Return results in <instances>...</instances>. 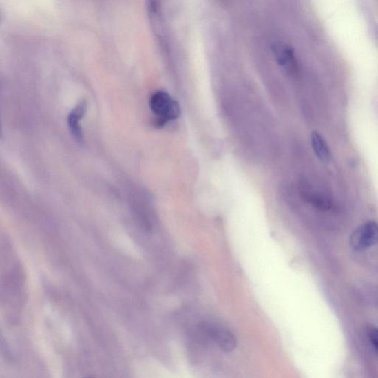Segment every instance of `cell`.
<instances>
[{
    "mask_svg": "<svg viewBox=\"0 0 378 378\" xmlns=\"http://www.w3.org/2000/svg\"><path fill=\"white\" fill-rule=\"evenodd\" d=\"M313 149L316 156L324 163L332 160V152L323 136L317 131H313L311 135Z\"/></svg>",
    "mask_w": 378,
    "mask_h": 378,
    "instance_id": "5b68a950",
    "label": "cell"
},
{
    "mask_svg": "<svg viewBox=\"0 0 378 378\" xmlns=\"http://www.w3.org/2000/svg\"><path fill=\"white\" fill-rule=\"evenodd\" d=\"M303 196L311 206L320 211H329L332 208V201L330 198L319 191L306 189Z\"/></svg>",
    "mask_w": 378,
    "mask_h": 378,
    "instance_id": "52a82bcc",
    "label": "cell"
},
{
    "mask_svg": "<svg viewBox=\"0 0 378 378\" xmlns=\"http://www.w3.org/2000/svg\"><path fill=\"white\" fill-rule=\"evenodd\" d=\"M370 339L374 346L375 350L378 353V328H373L369 333Z\"/></svg>",
    "mask_w": 378,
    "mask_h": 378,
    "instance_id": "ba28073f",
    "label": "cell"
},
{
    "mask_svg": "<svg viewBox=\"0 0 378 378\" xmlns=\"http://www.w3.org/2000/svg\"><path fill=\"white\" fill-rule=\"evenodd\" d=\"M202 330L224 352L231 353L236 349V337L224 326L216 323L205 322L202 324Z\"/></svg>",
    "mask_w": 378,
    "mask_h": 378,
    "instance_id": "3957f363",
    "label": "cell"
},
{
    "mask_svg": "<svg viewBox=\"0 0 378 378\" xmlns=\"http://www.w3.org/2000/svg\"><path fill=\"white\" fill-rule=\"evenodd\" d=\"M87 110V104L85 101H81L72 111L68 116V126L71 134L78 142H81L84 139L83 132L81 130L80 120L84 117Z\"/></svg>",
    "mask_w": 378,
    "mask_h": 378,
    "instance_id": "277c9868",
    "label": "cell"
},
{
    "mask_svg": "<svg viewBox=\"0 0 378 378\" xmlns=\"http://www.w3.org/2000/svg\"><path fill=\"white\" fill-rule=\"evenodd\" d=\"M273 50L280 65L291 71V72L295 70L296 61L293 51L290 47L284 45H275Z\"/></svg>",
    "mask_w": 378,
    "mask_h": 378,
    "instance_id": "8992f818",
    "label": "cell"
},
{
    "mask_svg": "<svg viewBox=\"0 0 378 378\" xmlns=\"http://www.w3.org/2000/svg\"><path fill=\"white\" fill-rule=\"evenodd\" d=\"M149 106L157 118V125L163 127L167 123L175 120L180 115L178 102L174 100L165 91L156 92L150 98Z\"/></svg>",
    "mask_w": 378,
    "mask_h": 378,
    "instance_id": "6da1fadb",
    "label": "cell"
},
{
    "mask_svg": "<svg viewBox=\"0 0 378 378\" xmlns=\"http://www.w3.org/2000/svg\"><path fill=\"white\" fill-rule=\"evenodd\" d=\"M351 247L356 251H362L378 244V224L370 221L356 229L351 235Z\"/></svg>",
    "mask_w": 378,
    "mask_h": 378,
    "instance_id": "7a4b0ae2",
    "label": "cell"
}]
</instances>
